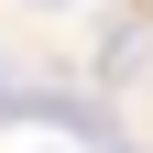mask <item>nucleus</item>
I'll list each match as a JSON object with an SVG mask.
<instances>
[{
    "instance_id": "obj_1",
    "label": "nucleus",
    "mask_w": 153,
    "mask_h": 153,
    "mask_svg": "<svg viewBox=\"0 0 153 153\" xmlns=\"http://www.w3.org/2000/svg\"><path fill=\"white\" fill-rule=\"evenodd\" d=\"M44 11H76V0H44Z\"/></svg>"
}]
</instances>
